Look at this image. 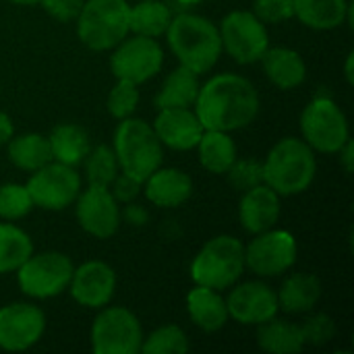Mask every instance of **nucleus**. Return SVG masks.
Segmentation results:
<instances>
[{
  "label": "nucleus",
  "mask_w": 354,
  "mask_h": 354,
  "mask_svg": "<svg viewBox=\"0 0 354 354\" xmlns=\"http://www.w3.org/2000/svg\"><path fill=\"white\" fill-rule=\"evenodd\" d=\"M172 21V10L168 4L158 0H141L129 10V29L135 35L160 37L166 35V29Z\"/></svg>",
  "instance_id": "30"
},
{
  "label": "nucleus",
  "mask_w": 354,
  "mask_h": 354,
  "mask_svg": "<svg viewBox=\"0 0 354 354\" xmlns=\"http://www.w3.org/2000/svg\"><path fill=\"white\" fill-rule=\"evenodd\" d=\"M353 60H354V54L351 52L348 54V58H346V79H348V83H353L354 77H353Z\"/></svg>",
  "instance_id": "43"
},
{
  "label": "nucleus",
  "mask_w": 354,
  "mask_h": 354,
  "mask_svg": "<svg viewBox=\"0 0 354 354\" xmlns=\"http://www.w3.org/2000/svg\"><path fill=\"white\" fill-rule=\"evenodd\" d=\"M259 112V93L253 83L241 75L224 73L212 77L199 87L195 114L205 131H239L255 120Z\"/></svg>",
  "instance_id": "1"
},
{
  "label": "nucleus",
  "mask_w": 354,
  "mask_h": 354,
  "mask_svg": "<svg viewBox=\"0 0 354 354\" xmlns=\"http://www.w3.org/2000/svg\"><path fill=\"white\" fill-rule=\"evenodd\" d=\"M112 185H114V189L110 191L112 195H114V199L120 203H131L139 193H141V183L139 180H135V178H131L129 174H120V176H116L114 180H112Z\"/></svg>",
  "instance_id": "40"
},
{
  "label": "nucleus",
  "mask_w": 354,
  "mask_h": 354,
  "mask_svg": "<svg viewBox=\"0 0 354 354\" xmlns=\"http://www.w3.org/2000/svg\"><path fill=\"white\" fill-rule=\"evenodd\" d=\"M245 270V247L230 234L214 236L195 255L191 276L197 286L226 290L239 282Z\"/></svg>",
  "instance_id": "5"
},
{
  "label": "nucleus",
  "mask_w": 354,
  "mask_h": 354,
  "mask_svg": "<svg viewBox=\"0 0 354 354\" xmlns=\"http://www.w3.org/2000/svg\"><path fill=\"white\" fill-rule=\"evenodd\" d=\"M338 153L342 156V164H344V170L346 172H353L354 168V145L353 141L348 139L340 149H338Z\"/></svg>",
  "instance_id": "42"
},
{
  "label": "nucleus",
  "mask_w": 354,
  "mask_h": 354,
  "mask_svg": "<svg viewBox=\"0 0 354 354\" xmlns=\"http://www.w3.org/2000/svg\"><path fill=\"white\" fill-rule=\"evenodd\" d=\"M301 131L305 143L322 153H338V149L351 139L344 112L332 97L322 93L303 110Z\"/></svg>",
  "instance_id": "7"
},
{
  "label": "nucleus",
  "mask_w": 354,
  "mask_h": 354,
  "mask_svg": "<svg viewBox=\"0 0 354 354\" xmlns=\"http://www.w3.org/2000/svg\"><path fill=\"white\" fill-rule=\"evenodd\" d=\"M116 288V274L104 261H87L73 272L68 290L73 299L87 309L106 307Z\"/></svg>",
  "instance_id": "17"
},
{
  "label": "nucleus",
  "mask_w": 354,
  "mask_h": 354,
  "mask_svg": "<svg viewBox=\"0 0 354 354\" xmlns=\"http://www.w3.org/2000/svg\"><path fill=\"white\" fill-rule=\"evenodd\" d=\"M15 4H21V6H33V4H39L41 0H10Z\"/></svg>",
  "instance_id": "44"
},
{
  "label": "nucleus",
  "mask_w": 354,
  "mask_h": 354,
  "mask_svg": "<svg viewBox=\"0 0 354 354\" xmlns=\"http://www.w3.org/2000/svg\"><path fill=\"white\" fill-rule=\"evenodd\" d=\"M187 311L193 324L203 332H218L228 322L226 301L222 299L220 290L197 286L187 297Z\"/></svg>",
  "instance_id": "21"
},
{
  "label": "nucleus",
  "mask_w": 354,
  "mask_h": 354,
  "mask_svg": "<svg viewBox=\"0 0 354 354\" xmlns=\"http://www.w3.org/2000/svg\"><path fill=\"white\" fill-rule=\"evenodd\" d=\"M176 2H180V4H185V6H195V4H199V2H203V0H176Z\"/></svg>",
  "instance_id": "45"
},
{
  "label": "nucleus",
  "mask_w": 354,
  "mask_h": 354,
  "mask_svg": "<svg viewBox=\"0 0 354 354\" xmlns=\"http://www.w3.org/2000/svg\"><path fill=\"white\" fill-rule=\"evenodd\" d=\"M259 60L268 79L280 89H295L307 79L305 60L290 48H268Z\"/></svg>",
  "instance_id": "22"
},
{
  "label": "nucleus",
  "mask_w": 354,
  "mask_h": 354,
  "mask_svg": "<svg viewBox=\"0 0 354 354\" xmlns=\"http://www.w3.org/2000/svg\"><path fill=\"white\" fill-rule=\"evenodd\" d=\"M15 135V129H12V122H10V118L4 114V112H0V147L2 145H6L8 141H10V137Z\"/></svg>",
  "instance_id": "41"
},
{
  "label": "nucleus",
  "mask_w": 354,
  "mask_h": 354,
  "mask_svg": "<svg viewBox=\"0 0 354 354\" xmlns=\"http://www.w3.org/2000/svg\"><path fill=\"white\" fill-rule=\"evenodd\" d=\"M153 131L162 145L176 151H187L197 147L205 129L191 108H162Z\"/></svg>",
  "instance_id": "18"
},
{
  "label": "nucleus",
  "mask_w": 354,
  "mask_h": 354,
  "mask_svg": "<svg viewBox=\"0 0 354 354\" xmlns=\"http://www.w3.org/2000/svg\"><path fill=\"white\" fill-rule=\"evenodd\" d=\"M166 37L178 62L197 75L212 71L222 54L220 29L199 15L180 12L172 17Z\"/></svg>",
  "instance_id": "2"
},
{
  "label": "nucleus",
  "mask_w": 354,
  "mask_h": 354,
  "mask_svg": "<svg viewBox=\"0 0 354 354\" xmlns=\"http://www.w3.org/2000/svg\"><path fill=\"white\" fill-rule=\"evenodd\" d=\"M346 0H295V17L311 29L328 31L346 21Z\"/></svg>",
  "instance_id": "26"
},
{
  "label": "nucleus",
  "mask_w": 354,
  "mask_h": 354,
  "mask_svg": "<svg viewBox=\"0 0 354 354\" xmlns=\"http://www.w3.org/2000/svg\"><path fill=\"white\" fill-rule=\"evenodd\" d=\"M226 174L230 178V185L236 191L245 193V191L263 183V164L255 162V160H239L236 158Z\"/></svg>",
  "instance_id": "36"
},
{
  "label": "nucleus",
  "mask_w": 354,
  "mask_h": 354,
  "mask_svg": "<svg viewBox=\"0 0 354 354\" xmlns=\"http://www.w3.org/2000/svg\"><path fill=\"white\" fill-rule=\"evenodd\" d=\"M46 330V317L39 307L12 303L0 309V348L19 353L39 342Z\"/></svg>",
  "instance_id": "14"
},
{
  "label": "nucleus",
  "mask_w": 354,
  "mask_h": 354,
  "mask_svg": "<svg viewBox=\"0 0 354 354\" xmlns=\"http://www.w3.org/2000/svg\"><path fill=\"white\" fill-rule=\"evenodd\" d=\"M73 261L64 253L46 251L33 255L17 270L21 290L31 299H52L64 292L73 278Z\"/></svg>",
  "instance_id": "8"
},
{
  "label": "nucleus",
  "mask_w": 354,
  "mask_h": 354,
  "mask_svg": "<svg viewBox=\"0 0 354 354\" xmlns=\"http://www.w3.org/2000/svg\"><path fill=\"white\" fill-rule=\"evenodd\" d=\"M162 64H164V52L160 44L156 41V37H145V35H133L129 39L124 37L116 46L110 58L114 77L133 81L137 85L156 77Z\"/></svg>",
  "instance_id": "12"
},
{
  "label": "nucleus",
  "mask_w": 354,
  "mask_h": 354,
  "mask_svg": "<svg viewBox=\"0 0 354 354\" xmlns=\"http://www.w3.org/2000/svg\"><path fill=\"white\" fill-rule=\"evenodd\" d=\"M33 253V243L21 228L0 222V274L17 272Z\"/></svg>",
  "instance_id": "31"
},
{
  "label": "nucleus",
  "mask_w": 354,
  "mask_h": 354,
  "mask_svg": "<svg viewBox=\"0 0 354 354\" xmlns=\"http://www.w3.org/2000/svg\"><path fill=\"white\" fill-rule=\"evenodd\" d=\"M8 158L10 162L27 172H35L48 162H52L50 141L44 135L27 133L19 137H10L8 141Z\"/></svg>",
  "instance_id": "29"
},
{
  "label": "nucleus",
  "mask_w": 354,
  "mask_h": 354,
  "mask_svg": "<svg viewBox=\"0 0 354 354\" xmlns=\"http://www.w3.org/2000/svg\"><path fill=\"white\" fill-rule=\"evenodd\" d=\"M129 10L127 0H87L77 17L79 39L95 50L104 52L116 48L129 35Z\"/></svg>",
  "instance_id": "6"
},
{
  "label": "nucleus",
  "mask_w": 354,
  "mask_h": 354,
  "mask_svg": "<svg viewBox=\"0 0 354 354\" xmlns=\"http://www.w3.org/2000/svg\"><path fill=\"white\" fill-rule=\"evenodd\" d=\"M139 104V85L127 79H118V83L112 87L110 95H108V112L122 120L129 118Z\"/></svg>",
  "instance_id": "35"
},
{
  "label": "nucleus",
  "mask_w": 354,
  "mask_h": 354,
  "mask_svg": "<svg viewBox=\"0 0 354 354\" xmlns=\"http://www.w3.org/2000/svg\"><path fill=\"white\" fill-rule=\"evenodd\" d=\"M114 153L118 168L141 185L162 164V143L151 124L141 118H122L114 133Z\"/></svg>",
  "instance_id": "4"
},
{
  "label": "nucleus",
  "mask_w": 354,
  "mask_h": 354,
  "mask_svg": "<svg viewBox=\"0 0 354 354\" xmlns=\"http://www.w3.org/2000/svg\"><path fill=\"white\" fill-rule=\"evenodd\" d=\"M218 29L222 37V48L239 64L257 62L270 48L266 23H261L251 10L228 12L222 21V27Z\"/></svg>",
  "instance_id": "10"
},
{
  "label": "nucleus",
  "mask_w": 354,
  "mask_h": 354,
  "mask_svg": "<svg viewBox=\"0 0 354 354\" xmlns=\"http://www.w3.org/2000/svg\"><path fill=\"white\" fill-rule=\"evenodd\" d=\"M50 17H54L60 23L75 21L83 8V0H41L39 2Z\"/></svg>",
  "instance_id": "39"
},
{
  "label": "nucleus",
  "mask_w": 354,
  "mask_h": 354,
  "mask_svg": "<svg viewBox=\"0 0 354 354\" xmlns=\"http://www.w3.org/2000/svg\"><path fill=\"white\" fill-rule=\"evenodd\" d=\"M228 317L243 326H259L278 313V295L263 282H247L236 286L226 301Z\"/></svg>",
  "instance_id": "16"
},
{
  "label": "nucleus",
  "mask_w": 354,
  "mask_h": 354,
  "mask_svg": "<svg viewBox=\"0 0 354 354\" xmlns=\"http://www.w3.org/2000/svg\"><path fill=\"white\" fill-rule=\"evenodd\" d=\"M85 172L89 185H100V187H110L112 180L118 176V160L112 147L108 145H97L91 149L85 158Z\"/></svg>",
  "instance_id": "32"
},
{
  "label": "nucleus",
  "mask_w": 354,
  "mask_h": 354,
  "mask_svg": "<svg viewBox=\"0 0 354 354\" xmlns=\"http://www.w3.org/2000/svg\"><path fill=\"white\" fill-rule=\"evenodd\" d=\"M48 141H50V149H52V160L66 164V166L81 164L87 158V153L91 151L87 131L73 122L58 124L52 131V135L48 137Z\"/></svg>",
  "instance_id": "24"
},
{
  "label": "nucleus",
  "mask_w": 354,
  "mask_h": 354,
  "mask_svg": "<svg viewBox=\"0 0 354 354\" xmlns=\"http://www.w3.org/2000/svg\"><path fill=\"white\" fill-rule=\"evenodd\" d=\"M91 344L95 354H137L141 353L143 332L141 324L124 307L104 309L91 328Z\"/></svg>",
  "instance_id": "9"
},
{
  "label": "nucleus",
  "mask_w": 354,
  "mask_h": 354,
  "mask_svg": "<svg viewBox=\"0 0 354 354\" xmlns=\"http://www.w3.org/2000/svg\"><path fill=\"white\" fill-rule=\"evenodd\" d=\"M257 344L266 353L297 354L303 351L305 340H303V334H301V326L272 317V319L259 324Z\"/></svg>",
  "instance_id": "28"
},
{
  "label": "nucleus",
  "mask_w": 354,
  "mask_h": 354,
  "mask_svg": "<svg viewBox=\"0 0 354 354\" xmlns=\"http://www.w3.org/2000/svg\"><path fill=\"white\" fill-rule=\"evenodd\" d=\"M25 187L31 195L33 205L50 212H60L77 199L81 191V176L75 172V166L52 160L35 170Z\"/></svg>",
  "instance_id": "11"
},
{
  "label": "nucleus",
  "mask_w": 354,
  "mask_h": 354,
  "mask_svg": "<svg viewBox=\"0 0 354 354\" xmlns=\"http://www.w3.org/2000/svg\"><path fill=\"white\" fill-rule=\"evenodd\" d=\"M251 12L261 23H282L295 17V0H253Z\"/></svg>",
  "instance_id": "38"
},
{
  "label": "nucleus",
  "mask_w": 354,
  "mask_h": 354,
  "mask_svg": "<svg viewBox=\"0 0 354 354\" xmlns=\"http://www.w3.org/2000/svg\"><path fill=\"white\" fill-rule=\"evenodd\" d=\"M322 299V282L315 274H292L278 292V307L286 313L311 311Z\"/></svg>",
  "instance_id": "23"
},
{
  "label": "nucleus",
  "mask_w": 354,
  "mask_h": 354,
  "mask_svg": "<svg viewBox=\"0 0 354 354\" xmlns=\"http://www.w3.org/2000/svg\"><path fill=\"white\" fill-rule=\"evenodd\" d=\"M315 153L303 139L288 137L278 141L263 162V183L278 195H299L315 178Z\"/></svg>",
  "instance_id": "3"
},
{
  "label": "nucleus",
  "mask_w": 354,
  "mask_h": 354,
  "mask_svg": "<svg viewBox=\"0 0 354 354\" xmlns=\"http://www.w3.org/2000/svg\"><path fill=\"white\" fill-rule=\"evenodd\" d=\"M199 87H201L199 75L180 64L166 77L160 93L156 95V106L160 110L162 108H191L195 106Z\"/></svg>",
  "instance_id": "25"
},
{
  "label": "nucleus",
  "mask_w": 354,
  "mask_h": 354,
  "mask_svg": "<svg viewBox=\"0 0 354 354\" xmlns=\"http://www.w3.org/2000/svg\"><path fill=\"white\" fill-rule=\"evenodd\" d=\"M77 220L95 239H110L120 226V207L108 187L89 185L77 195Z\"/></svg>",
  "instance_id": "15"
},
{
  "label": "nucleus",
  "mask_w": 354,
  "mask_h": 354,
  "mask_svg": "<svg viewBox=\"0 0 354 354\" xmlns=\"http://www.w3.org/2000/svg\"><path fill=\"white\" fill-rule=\"evenodd\" d=\"M187 351L189 340L178 326H164L151 332L141 344V353L145 354H185Z\"/></svg>",
  "instance_id": "33"
},
{
  "label": "nucleus",
  "mask_w": 354,
  "mask_h": 354,
  "mask_svg": "<svg viewBox=\"0 0 354 354\" xmlns=\"http://www.w3.org/2000/svg\"><path fill=\"white\" fill-rule=\"evenodd\" d=\"M301 334H303L305 344L324 346L336 336V324L330 315L317 313L305 319V324L301 326Z\"/></svg>",
  "instance_id": "37"
},
{
  "label": "nucleus",
  "mask_w": 354,
  "mask_h": 354,
  "mask_svg": "<svg viewBox=\"0 0 354 354\" xmlns=\"http://www.w3.org/2000/svg\"><path fill=\"white\" fill-rule=\"evenodd\" d=\"M33 201L31 195L27 191V187L23 185H2L0 187V218L2 220H19L23 216H27L33 209Z\"/></svg>",
  "instance_id": "34"
},
{
  "label": "nucleus",
  "mask_w": 354,
  "mask_h": 354,
  "mask_svg": "<svg viewBox=\"0 0 354 354\" xmlns=\"http://www.w3.org/2000/svg\"><path fill=\"white\" fill-rule=\"evenodd\" d=\"M197 149L201 166L212 174H226L236 160V145L224 131H203Z\"/></svg>",
  "instance_id": "27"
},
{
  "label": "nucleus",
  "mask_w": 354,
  "mask_h": 354,
  "mask_svg": "<svg viewBox=\"0 0 354 354\" xmlns=\"http://www.w3.org/2000/svg\"><path fill=\"white\" fill-rule=\"evenodd\" d=\"M297 261V241L286 230H266L245 249V268L257 276L272 278L290 270Z\"/></svg>",
  "instance_id": "13"
},
{
  "label": "nucleus",
  "mask_w": 354,
  "mask_h": 354,
  "mask_svg": "<svg viewBox=\"0 0 354 354\" xmlns=\"http://www.w3.org/2000/svg\"><path fill=\"white\" fill-rule=\"evenodd\" d=\"M239 218L247 232L261 234L272 230L280 218V195L266 183L243 193Z\"/></svg>",
  "instance_id": "19"
},
{
  "label": "nucleus",
  "mask_w": 354,
  "mask_h": 354,
  "mask_svg": "<svg viewBox=\"0 0 354 354\" xmlns=\"http://www.w3.org/2000/svg\"><path fill=\"white\" fill-rule=\"evenodd\" d=\"M193 193V180L178 168H158L145 180V195L158 207H178Z\"/></svg>",
  "instance_id": "20"
}]
</instances>
